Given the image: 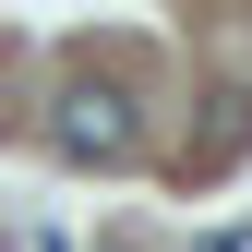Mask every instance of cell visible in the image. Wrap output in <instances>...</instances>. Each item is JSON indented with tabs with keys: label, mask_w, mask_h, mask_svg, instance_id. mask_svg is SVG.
<instances>
[{
	"label": "cell",
	"mask_w": 252,
	"mask_h": 252,
	"mask_svg": "<svg viewBox=\"0 0 252 252\" xmlns=\"http://www.w3.org/2000/svg\"><path fill=\"white\" fill-rule=\"evenodd\" d=\"M48 144L72 156V168H132V144H144V120H132V96L120 84H60V108H48Z\"/></svg>",
	"instance_id": "1"
},
{
	"label": "cell",
	"mask_w": 252,
	"mask_h": 252,
	"mask_svg": "<svg viewBox=\"0 0 252 252\" xmlns=\"http://www.w3.org/2000/svg\"><path fill=\"white\" fill-rule=\"evenodd\" d=\"M240 156H252V84H216V96H204V132L180 144V192H216Z\"/></svg>",
	"instance_id": "2"
},
{
	"label": "cell",
	"mask_w": 252,
	"mask_h": 252,
	"mask_svg": "<svg viewBox=\"0 0 252 252\" xmlns=\"http://www.w3.org/2000/svg\"><path fill=\"white\" fill-rule=\"evenodd\" d=\"M204 252H252V228H216V240H204Z\"/></svg>",
	"instance_id": "3"
},
{
	"label": "cell",
	"mask_w": 252,
	"mask_h": 252,
	"mask_svg": "<svg viewBox=\"0 0 252 252\" xmlns=\"http://www.w3.org/2000/svg\"><path fill=\"white\" fill-rule=\"evenodd\" d=\"M108 252H132V240H108Z\"/></svg>",
	"instance_id": "4"
}]
</instances>
